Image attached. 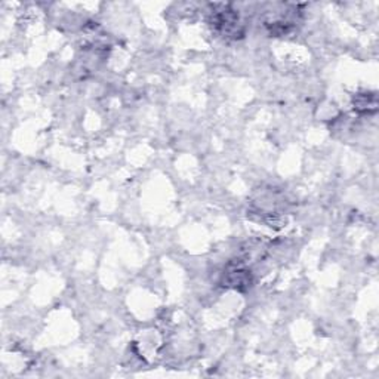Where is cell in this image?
Wrapping results in <instances>:
<instances>
[{
  "label": "cell",
  "mask_w": 379,
  "mask_h": 379,
  "mask_svg": "<svg viewBox=\"0 0 379 379\" xmlns=\"http://www.w3.org/2000/svg\"><path fill=\"white\" fill-rule=\"evenodd\" d=\"M354 108H357L359 111H369V108L372 107L374 110L377 108V98L375 95H359L354 101Z\"/></svg>",
  "instance_id": "cell-1"
}]
</instances>
